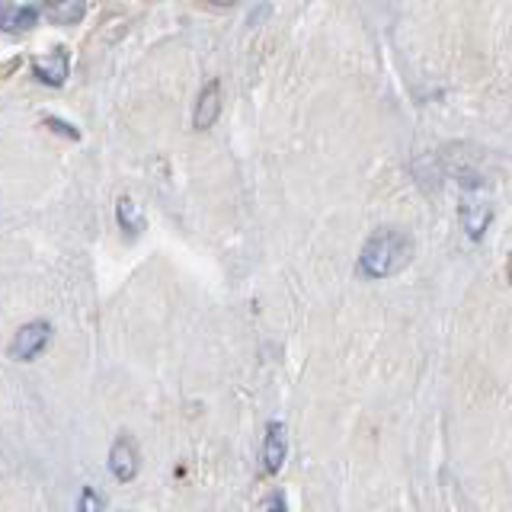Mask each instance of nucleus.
<instances>
[{
	"instance_id": "1",
	"label": "nucleus",
	"mask_w": 512,
	"mask_h": 512,
	"mask_svg": "<svg viewBox=\"0 0 512 512\" xmlns=\"http://www.w3.org/2000/svg\"><path fill=\"white\" fill-rule=\"evenodd\" d=\"M413 260V240L404 231H375L362 247L359 269L365 279H388Z\"/></svg>"
},
{
	"instance_id": "2",
	"label": "nucleus",
	"mask_w": 512,
	"mask_h": 512,
	"mask_svg": "<svg viewBox=\"0 0 512 512\" xmlns=\"http://www.w3.org/2000/svg\"><path fill=\"white\" fill-rule=\"evenodd\" d=\"M32 74H36V80H42V84H48V87H61L71 74L68 48L55 45V48H48V52H42L36 61H32Z\"/></svg>"
},
{
	"instance_id": "3",
	"label": "nucleus",
	"mask_w": 512,
	"mask_h": 512,
	"mask_svg": "<svg viewBox=\"0 0 512 512\" xmlns=\"http://www.w3.org/2000/svg\"><path fill=\"white\" fill-rule=\"evenodd\" d=\"M48 340H52V327L42 324V320H36V324H26L20 333L13 336V356L16 359H23V362H36Z\"/></svg>"
},
{
	"instance_id": "4",
	"label": "nucleus",
	"mask_w": 512,
	"mask_h": 512,
	"mask_svg": "<svg viewBox=\"0 0 512 512\" xmlns=\"http://www.w3.org/2000/svg\"><path fill=\"white\" fill-rule=\"evenodd\" d=\"M221 116V84L218 80H208L205 90L199 93V103H196V119L192 125L199 128V132H208Z\"/></svg>"
},
{
	"instance_id": "5",
	"label": "nucleus",
	"mask_w": 512,
	"mask_h": 512,
	"mask_svg": "<svg viewBox=\"0 0 512 512\" xmlns=\"http://www.w3.org/2000/svg\"><path fill=\"white\" fill-rule=\"evenodd\" d=\"M109 471L116 480H132L138 474V448L132 439H119L109 452Z\"/></svg>"
},
{
	"instance_id": "6",
	"label": "nucleus",
	"mask_w": 512,
	"mask_h": 512,
	"mask_svg": "<svg viewBox=\"0 0 512 512\" xmlns=\"http://www.w3.org/2000/svg\"><path fill=\"white\" fill-rule=\"evenodd\" d=\"M285 452H288L285 426H282V423H269V426H266V442H263V464H266V474H279V468L285 464Z\"/></svg>"
},
{
	"instance_id": "7",
	"label": "nucleus",
	"mask_w": 512,
	"mask_h": 512,
	"mask_svg": "<svg viewBox=\"0 0 512 512\" xmlns=\"http://www.w3.org/2000/svg\"><path fill=\"white\" fill-rule=\"evenodd\" d=\"M87 0H45V16L55 26H74L84 20Z\"/></svg>"
},
{
	"instance_id": "8",
	"label": "nucleus",
	"mask_w": 512,
	"mask_h": 512,
	"mask_svg": "<svg viewBox=\"0 0 512 512\" xmlns=\"http://www.w3.org/2000/svg\"><path fill=\"white\" fill-rule=\"evenodd\" d=\"M0 23H4V29L10 32H26V29H36L39 23V7L32 4H7L4 13H0Z\"/></svg>"
},
{
	"instance_id": "9",
	"label": "nucleus",
	"mask_w": 512,
	"mask_h": 512,
	"mask_svg": "<svg viewBox=\"0 0 512 512\" xmlns=\"http://www.w3.org/2000/svg\"><path fill=\"white\" fill-rule=\"evenodd\" d=\"M461 221H464V231H468L474 240L487 231L490 224V208H480V205H464L461 208Z\"/></svg>"
},
{
	"instance_id": "10",
	"label": "nucleus",
	"mask_w": 512,
	"mask_h": 512,
	"mask_svg": "<svg viewBox=\"0 0 512 512\" xmlns=\"http://www.w3.org/2000/svg\"><path fill=\"white\" fill-rule=\"evenodd\" d=\"M119 224L125 228V234H141L144 218H141V208L132 199H122L119 202Z\"/></svg>"
},
{
	"instance_id": "11",
	"label": "nucleus",
	"mask_w": 512,
	"mask_h": 512,
	"mask_svg": "<svg viewBox=\"0 0 512 512\" xmlns=\"http://www.w3.org/2000/svg\"><path fill=\"white\" fill-rule=\"evenodd\" d=\"M45 125L48 128H55V132L61 135V138H68V141H80V132H77V128L74 125H68V122H61V119H45Z\"/></svg>"
},
{
	"instance_id": "12",
	"label": "nucleus",
	"mask_w": 512,
	"mask_h": 512,
	"mask_svg": "<svg viewBox=\"0 0 512 512\" xmlns=\"http://www.w3.org/2000/svg\"><path fill=\"white\" fill-rule=\"evenodd\" d=\"M84 506H87V509H100V506H103V500H93L90 490H87V496H84Z\"/></svg>"
},
{
	"instance_id": "13",
	"label": "nucleus",
	"mask_w": 512,
	"mask_h": 512,
	"mask_svg": "<svg viewBox=\"0 0 512 512\" xmlns=\"http://www.w3.org/2000/svg\"><path fill=\"white\" fill-rule=\"evenodd\" d=\"M269 509H285V500H282V496H272V500L266 503Z\"/></svg>"
},
{
	"instance_id": "14",
	"label": "nucleus",
	"mask_w": 512,
	"mask_h": 512,
	"mask_svg": "<svg viewBox=\"0 0 512 512\" xmlns=\"http://www.w3.org/2000/svg\"><path fill=\"white\" fill-rule=\"evenodd\" d=\"M215 7H231V4H237V0H212Z\"/></svg>"
}]
</instances>
